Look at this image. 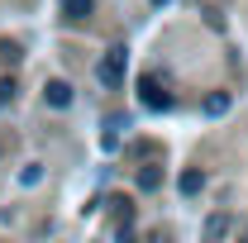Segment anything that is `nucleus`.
<instances>
[{"label": "nucleus", "mask_w": 248, "mask_h": 243, "mask_svg": "<svg viewBox=\"0 0 248 243\" xmlns=\"http://www.w3.org/2000/svg\"><path fill=\"white\" fill-rule=\"evenodd\" d=\"M91 10H95V0H62L67 19H91Z\"/></svg>", "instance_id": "nucleus-6"}, {"label": "nucleus", "mask_w": 248, "mask_h": 243, "mask_svg": "<svg viewBox=\"0 0 248 243\" xmlns=\"http://www.w3.org/2000/svg\"><path fill=\"white\" fill-rule=\"evenodd\" d=\"M148 243H177V239H172V229H153V234H148Z\"/></svg>", "instance_id": "nucleus-11"}, {"label": "nucleus", "mask_w": 248, "mask_h": 243, "mask_svg": "<svg viewBox=\"0 0 248 243\" xmlns=\"http://www.w3.org/2000/svg\"><path fill=\"white\" fill-rule=\"evenodd\" d=\"M201 15H205V24H210V29H224V15H219L215 5H205V10H201Z\"/></svg>", "instance_id": "nucleus-10"}, {"label": "nucleus", "mask_w": 248, "mask_h": 243, "mask_svg": "<svg viewBox=\"0 0 248 243\" xmlns=\"http://www.w3.org/2000/svg\"><path fill=\"white\" fill-rule=\"evenodd\" d=\"M115 239H120V243H134V224H124V229L115 234Z\"/></svg>", "instance_id": "nucleus-12"}, {"label": "nucleus", "mask_w": 248, "mask_h": 243, "mask_svg": "<svg viewBox=\"0 0 248 243\" xmlns=\"http://www.w3.org/2000/svg\"><path fill=\"white\" fill-rule=\"evenodd\" d=\"M139 100H143L148 110H172V95L162 86V76H143V81H139Z\"/></svg>", "instance_id": "nucleus-2"}, {"label": "nucleus", "mask_w": 248, "mask_h": 243, "mask_svg": "<svg viewBox=\"0 0 248 243\" xmlns=\"http://www.w3.org/2000/svg\"><path fill=\"white\" fill-rule=\"evenodd\" d=\"M43 100H48L53 110H62V105H72V86H67V81H48V86H43Z\"/></svg>", "instance_id": "nucleus-4"}, {"label": "nucleus", "mask_w": 248, "mask_h": 243, "mask_svg": "<svg viewBox=\"0 0 248 243\" xmlns=\"http://www.w3.org/2000/svg\"><path fill=\"white\" fill-rule=\"evenodd\" d=\"M110 214L120 219V229H124V224L134 219V200H129V196H110Z\"/></svg>", "instance_id": "nucleus-5"}, {"label": "nucleus", "mask_w": 248, "mask_h": 243, "mask_svg": "<svg viewBox=\"0 0 248 243\" xmlns=\"http://www.w3.org/2000/svg\"><path fill=\"white\" fill-rule=\"evenodd\" d=\"M157 182H162L157 167H143V172H139V191H157Z\"/></svg>", "instance_id": "nucleus-8"}, {"label": "nucleus", "mask_w": 248, "mask_h": 243, "mask_svg": "<svg viewBox=\"0 0 248 243\" xmlns=\"http://www.w3.org/2000/svg\"><path fill=\"white\" fill-rule=\"evenodd\" d=\"M124 67H129V53H124V48H110V53L100 58L95 76H100V86H105V91H115V86L124 81Z\"/></svg>", "instance_id": "nucleus-1"}, {"label": "nucleus", "mask_w": 248, "mask_h": 243, "mask_svg": "<svg viewBox=\"0 0 248 243\" xmlns=\"http://www.w3.org/2000/svg\"><path fill=\"white\" fill-rule=\"evenodd\" d=\"M153 5H167V0H153Z\"/></svg>", "instance_id": "nucleus-13"}, {"label": "nucleus", "mask_w": 248, "mask_h": 243, "mask_svg": "<svg viewBox=\"0 0 248 243\" xmlns=\"http://www.w3.org/2000/svg\"><path fill=\"white\" fill-rule=\"evenodd\" d=\"M229 229V214H210V224H205V239H219Z\"/></svg>", "instance_id": "nucleus-9"}, {"label": "nucleus", "mask_w": 248, "mask_h": 243, "mask_svg": "<svg viewBox=\"0 0 248 243\" xmlns=\"http://www.w3.org/2000/svg\"><path fill=\"white\" fill-rule=\"evenodd\" d=\"M201 186H205V172L201 167H186L182 177H177V191L182 196H201Z\"/></svg>", "instance_id": "nucleus-3"}, {"label": "nucleus", "mask_w": 248, "mask_h": 243, "mask_svg": "<svg viewBox=\"0 0 248 243\" xmlns=\"http://www.w3.org/2000/svg\"><path fill=\"white\" fill-rule=\"evenodd\" d=\"M224 110H229V95H224V91L205 95V115H224Z\"/></svg>", "instance_id": "nucleus-7"}]
</instances>
